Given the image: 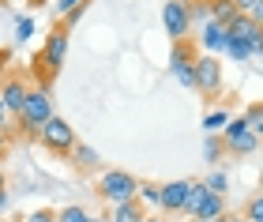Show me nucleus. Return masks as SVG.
<instances>
[{
  "mask_svg": "<svg viewBox=\"0 0 263 222\" xmlns=\"http://www.w3.org/2000/svg\"><path fill=\"white\" fill-rule=\"evenodd\" d=\"M233 4H237V11H248V8L256 4V0H233Z\"/></svg>",
  "mask_w": 263,
  "mask_h": 222,
  "instance_id": "obj_32",
  "label": "nucleus"
},
{
  "mask_svg": "<svg viewBox=\"0 0 263 222\" xmlns=\"http://www.w3.org/2000/svg\"><path fill=\"white\" fill-rule=\"evenodd\" d=\"M226 121H230V113H226V109H214V113H207V121H203L207 136H218L222 128H226Z\"/></svg>",
  "mask_w": 263,
  "mask_h": 222,
  "instance_id": "obj_21",
  "label": "nucleus"
},
{
  "mask_svg": "<svg viewBox=\"0 0 263 222\" xmlns=\"http://www.w3.org/2000/svg\"><path fill=\"white\" fill-rule=\"evenodd\" d=\"M192 72H196V90H199L203 98H214V95L222 90V61H218L214 53L196 57Z\"/></svg>",
  "mask_w": 263,
  "mask_h": 222,
  "instance_id": "obj_6",
  "label": "nucleus"
},
{
  "mask_svg": "<svg viewBox=\"0 0 263 222\" xmlns=\"http://www.w3.org/2000/svg\"><path fill=\"white\" fill-rule=\"evenodd\" d=\"M203 151H207V158H211V162H218V158L226 155V143H222V136H207V147H203Z\"/></svg>",
  "mask_w": 263,
  "mask_h": 222,
  "instance_id": "obj_23",
  "label": "nucleus"
},
{
  "mask_svg": "<svg viewBox=\"0 0 263 222\" xmlns=\"http://www.w3.org/2000/svg\"><path fill=\"white\" fill-rule=\"evenodd\" d=\"M27 95H30V83H27L23 76H4V83H0V102H4V109H8L11 117L23 113Z\"/></svg>",
  "mask_w": 263,
  "mask_h": 222,
  "instance_id": "obj_8",
  "label": "nucleus"
},
{
  "mask_svg": "<svg viewBox=\"0 0 263 222\" xmlns=\"http://www.w3.org/2000/svg\"><path fill=\"white\" fill-rule=\"evenodd\" d=\"M0 189H4V170H0Z\"/></svg>",
  "mask_w": 263,
  "mask_h": 222,
  "instance_id": "obj_38",
  "label": "nucleus"
},
{
  "mask_svg": "<svg viewBox=\"0 0 263 222\" xmlns=\"http://www.w3.org/2000/svg\"><path fill=\"white\" fill-rule=\"evenodd\" d=\"M64 57H68V30L57 27V30H49V38H45V45H42V61L49 64V72L57 76V68L64 64Z\"/></svg>",
  "mask_w": 263,
  "mask_h": 222,
  "instance_id": "obj_9",
  "label": "nucleus"
},
{
  "mask_svg": "<svg viewBox=\"0 0 263 222\" xmlns=\"http://www.w3.org/2000/svg\"><path fill=\"white\" fill-rule=\"evenodd\" d=\"M34 4H42V0H34Z\"/></svg>",
  "mask_w": 263,
  "mask_h": 222,
  "instance_id": "obj_41",
  "label": "nucleus"
},
{
  "mask_svg": "<svg viewBox=\"0 0 263 222\" xmlns=\"http://www.w3.org/2000/svg\"><path fill=\"white\" fill-rule=\"evenodd\" d=\"M87 222H105V218H94V215H90V218H87Z\"/></svg>",
  "mask_w": 263,
  "mask_h": 222,
  "instance_id": "obj_37",
  "label": "nucleus"
},
{
  "mask_svg": "<svg viewBox=\"0 0 263 222\" xmlns=\"http://www.w3.org/2000/svg\"><path fill=\"white\" fill-rule=\"evenodd\" d=\"M226 222H245L241 215H226Z\"/></svg>",
  "mask_w": 263,
  "mask_h": 222,
  "instance_id": "obj_35",
  "label": "nucleus"
},
{
  "mask_svg": "<svg viewBox=\"0 0 263 222\" xmlns=\"http://www.w3.org/2000/svg\"><path fill=\"white\" fill-rule=\"evenodd\" d=\"M245 222H263V192H256L252 200L245 203V211H241Z\"/></svg>",
  "mask_w": 263,
  "mask_h": 222,
  "instance_id": "obj_19",
  "label": "nucleus"
},
{
  "mask_svg": "<svg viewBox=\"0 0 263 222\" xmlns=\"http://www.w3.org/2000/svg\"><path fill=\"white\" fill-rule=\"evenodd\" d=\"M79 4H83V0H57V15L64 19L68 11H71V8H79Z\"/></svg>",
  "mask_w": 263,
  "mask_h": 222,
  "instance_id": "obj_29",
  "label": "nucleus"
},
{
  "mask_svg": "<svg viewBox=\"0 0 263 222\" xmlns=\"http://www.w3.org/2000/svg\"><path fill=\"white\" fill-rule=\"evenodd\" d=\"M30 34H34V19H30V15H23V19L15 23V38H19V42H27Z\"/></svg>",
  "mask_w": 263,
  "mask_h": 222,
  "instance_id": "obj_25",
  "label": "nucleus"
},
{
  "mask_svg": "<svg viewBox=\"0 0 263 222\" xmlns=\"http://www.w3.org/2000/svg\"><path fill=\"white\" fill-rule=\"evenodd\" d=\"M8 117H11V113L4 109V102H0V128H8Z\"/></svg>",
  "mask_w": 263,
  "mask_h": 222,
  "instance_id": "obj_33",
  "label": "nucleus"
},
{
  "mask_svg": "<svg viewBox=\"0 0 263 222\" xmlns=\"http://www.w3.org/2000/svg\"><path fill=\"white\" fill-rule=\"evenodd\" d=\"M147 218V211H143L139 200H128V203H117L113 215H105V222H143Z\"/></svg>",
  "mask_w": 263,
  "mask_h": 222,
  "instance_id": "obj_13",
  "label": "nucleus"
},
{
  "mask_svg": "<svg viewBox=\"0 0 263 222\" xmlns=\"http://www.w3.org/2000/svg\"><path fill=\"white\" fill-rule=\"evenodd\" d=\"M222 53L230 57V61H237V64L252 61V53H248V45H245V42H237V38H226V45H222Z\"/></svg>",
  "mask_w": 263,
  "mask_h": 222,
  "instance_id": "obj_17",
  "label": "nucleus"
},
{
  "mask_svg": "<svg viewBox=\"0 0 263 222\" xmlns=\"http://www.w3.org/2000/svg\"><path fill=\"white\" fill-rule=\"evenodd\" d=\"M139 203H158V184H143L139 181Z\"/></svg>",
  "mask_w": 263,
  "mask_h": 222,
  "instance_id": "obj_26",
  "label": "nucleus"
},
{
  "mask_svg": "<svg viewBox=\"0 0 263 222\" xmlns=\"http://www.w3.org/2000/svg\"><path fill=\"white\" fill-rule=\"evenodd\" d=\"M222 143H226V155H256V151H259V139L248 132V124L241 121V117L226 121V128H222Z\"/></svg>",
  "mask_w": 263,
  "mask_h": 222,
  "instance_id": "obj_7",
  "label": "nucleus"
},
{
  "mask_svg": "<svg viewBox=\"0 0 263 222\" xmlns=\"http://www.w3.org/2000/svg\"><path fill=\"white\" fill-rule=\"evenodd\" d=\"M27 222H57V211H34L27 215Z\"/></svg>",
  "mask_w": 263,
  "mask_h": 222,
  "instance_id": "obj_30",
  "label": "nucleus"
},
{
  "mask_svg": "<svg viewBox=\"0 0 263 222\" xmlns=\"http://www.w3.org/2000/svg\"><path fill=\"white\" fill-rule=\"evenodd\" d=\"M38 143L49 151V155H71L76 151V128H71L64 117H49V121L42 124V132H38Z\"/></svg>",
  "mask_w": 263,
  "mask_h": 222,
  "instance_id": "obj_3",
  "label": "nucleus"
},
{
  "mask_svg": "<svg viewBox=\"0 0 263 222\" xmlns=\"http://www.w3.org/2000/svg\"><path fill=\"white\" fill-rule=\"evenodd\" d=\"M203 189H207V192H214V196H226V189H230V177H226L222 170H214L211 177L203 181Z\"/></svg>",
  "mask_w": 263,
  "mask_h": 222,
  "instance_id": "obj_20",
  "label": "nucleus"
},
{
  "mask_svg": "<svg viewBox=\"0 0 263 222\" xmlns=\"http://www.w3.org/2000/svg\"><path fill=\"white\" fill-rule=\"evenodd\" d=\"M203 196H207V189H203V181H188V196H184V207H181V215L196 218L199 203H203Z\"/></svg>",
  "mask_w": 263,
  "mask_h": 222,
  "instance_id": "obj_15",
  "label": "nucleus"
},
{
  "mask_svg": "<svg viewBox=\"0 0 263 222\" xmlns=\"http://www.w3.org/2000/svg\"><path fill=\"white\" fill-rule=\"evenodd\" d=\"M98 196L109 207L128 203V200H139V177H132L128 170H105L98 177Z\"/></svg>",
  "mask_w": 263,
  "mask_h": 222,
  "instance_id": "obj_1",
  "label": "nucleus"
},
{
  "mask_svg": "<svg viewBox=\"0 0 263 222\" xmlns=\"http://www.w3.org/2000/svg\"><path fill=\"white\" fill-rule=\"evenodd\" d=\"M0 83H4V68H0Z\"/></svg>",
  "mask_w": 263,
  "mask_h": 222,
  "instance_id": "obj_40",
  "label": "nucleus"
},
{
  "mask_svg": "<svg viewBox=\"0 0 263 222\" xmlns=\"http://www.w3.org/2000/svg\"><path fill=\"white\" fill-rule=\"evenodd\" d=\"M53 117V98H49V87H30V95H27V106H23L19 113V128H23V136H34L38 139L42 132V124Z\"/></svg>",
  "mask_w": 263,
  "mask_h": 222,
  "instance_id": "obj_2",
  "label": "nucleus"
},
{
  "mask_svg": "<svg viewBox=\"0 0 263 222\" xmlns=\"http://www.w3.org/2000/svg\"><path fill=\"white\" fill-rule=\"evenodd\" d=\"M162 27L170 34V42L188 38V30H192V4L188 0H165L162 4Z\"/></svg>",
  "mask_w": 263,
  "mask_h": 222,
  "instance_id": "obj_5",
  "label": "nucleus"
},
{
  "mask_svg": "<svg viewBox=\"0 0 263 222\" xmlns=\"http://www.w3.org/2000/svg\"><path fill=\"white\" fill-rule=\"evenodd\" d=\"M76 162H79V170H94L98 166V155H94V147H87V143H76Z\"/></svg>",
  "mask_w": 263,
  "mask_h": 222,
  "instance_id": "obj_18",
  "label": "nucleus"
},
{
  "mask_svg": "<svg viewBox=\"0 0 263 222\" xmlns=\"http://www.w3.org/2000/svg\"><path fill=\"white\" fill-rule=\"evenodd\" d=\"M226 27H218V23H203V30H199V42H203V49L207 53H222V45H226Z\"/></svg>",
  "mask_w": 263,
  "mask_h": 222,
  "instance_id": "obj_12",
  "label": "nucleus"
},
{
  "mask_svg": "<svg viewBox=\"0 0 263 222\" xmlns=\"http://www.w3.org/2000/svg\"><path fill=\"white\" fill-rule=\"evenodd\" d=\"M218 218H226V196L207 192L203 203H199V211H196V222H218Z\"/></svg>",
  "mask_w": 263,
  "mask_h": 222,
  "instance_id": "obj_11",
  "label": "nucleus"
},
{
  "mask_svg": "<svg viewBox=\"0 0 263 222\" xmlns=\"http://www.w3.org/2000/svg\"><path fill=\"white\" fill-rule=\"evenodd\" d=\"M184 196H188V181H170V184H158V207H162V211H170V215H181Z\"/></svg>",
  "mask_w": 263,
  "mask_h": 222,
  "instance_id": "obj_10",
  "label": "nucleus"
},
{
  "mask_svg": "<svg viewBox=\"0 0 263 222\" xmlns=\"http://www.w3.org/2000/svg\"><path fill=\"white\" fill-rule=\"evenodd\" d=\"M245 15H248V19H252V23H259V27H263V0H256V4H252V8H248V11H245Z\"/></svg>",
  "mask_w": 263,
  "mask_h": 222,
  "instance_id": "obj_28",
  "label": "nucleus"
},
{
  "mask_svg": "<svg viewBox=\"0 0 263 222\" xmlns=\"http://www.w3.org/2000/svg\"><path fill=\"white\" fill-rule=\"evenodd\" d=\"M237 15H241V11H237L233 0H211V23H218V27H230Z\"/></svg>",
  "mask_w": 263,
  "mask_h": 222,
  "instance_id": "obj_14",
  "label": "nucleus"
},
{
  "mask_svg": "<svg viewBox=\"0 0 263 222\" xmlns=\"http://www.w3.org/2000/svg\"><path fill=\"white\" fill-rule=\"evenodd\" d=\"M90 218V211H83L79 203H71V207H64V211H57V222H87Z\"/></svg>",
  "mask_w": 263,
  "mask_h": 222,
  "instance_id": "obj_22",
  "label": "nucleus"
},
{
  "mask_svg": "<svg viewBox=\"0 0 263 222\" xmlns=\"http://www.w3.org/2000/svg\"><path fill=\"white\" fill-rule=\"evenodd\" d=\"M83 11H87V4H79V8H71V11H68V15L61 19V27H64V30H71V27H76V23L83 19Z\"/></svg>",
  "mask_w": 263,
  "mask_h": 222,
  "instance_id": "obj_27",
  "label": "nucleus"
},
{
  "mask_svg": "<svg viewBox=\"0 0 263 222\" xmlns=\"http://www.w3.org/2000/svg\"><path fill=\"white\" fill-rule=\"evenodd\" d=\"M196 45L188 42V38H181V42H173V49H170V72H173V79L181 87H188V90H196V72H192V64H196Z\"/></svg>",
  "mask_w": 263,
  "mask_h": 222,
  "instance_id": "obj_4",
  "label": "nucleus"
},
{
  "mask_svg": "<svg viewBox=\"0 0 263 222\" xmlns=\"http://www.w3.org/2000/svg\"><path fill=\"white\" fill-rule=\"evenodd\" d=\"M143 222H165V218H158V215H147V218H143Z\"/></svg>",
  "mask_w": 263,
  "mask_h": 222,
  "instance_id": "obj_36",
  "label": "nucleus"
},
{
  "mask_svg": "<svg viewBox=\"0 0 263 222\" xmlns=\"http://www.w3.org/2000/svg\"><path fill=\"white\" fill-rule=\"evenodd\" d=\"M8 143H11V136H8V128H0V158H4V151H8Z\"/></svg>",
  "mask_w": 263,
  "mask_h": 222,
  "instance_id": "obj_31",
  "label": "nucleus"
},
{
  "mask_svg": "<svg viewBox=\"0 0 263 222\" xmlns=\"http://www.w3.org/2000/svg\"><path fill=\"white\" fill-rule=\"evenodd\" d=\"M0 207H8V192L4 189H0Z\"/></svg>",
  "mask_w": 263,
  "mask_h": 222,
  "instance_id": "obj_34",
  "label": "nucleus"
},
{
  "mask_svg": "<svg viewBox=\"0 0 263 222\" xmlns=\"http://www.w3.org/2000/svg\"><path fill=\"white\" fill-rule=\"evenodd\" d=\"M0 222H4V218H0Z\"/></svg>",
  "mask_w": 263,
  "mask_h": 222,
  "instance_id": "obj_43",
  "label": "nucleus"
},
{
  "mask_svg": "<svg viewBox=\"0 0 263 222\" xmlns=\"http://www.w3.org/2000/svg\"><path fill=\"white\" fill-rule=\"evenodd\" d=\"M241 121L248 124V132H252L256 139H263V102H252V106L241 113Z\"/></svg>",
  "mask_w": 263,
  "mask_h": 222,
  "instance_id": "obj_16",
  "label": "nucleus"
},
{
  "mask_svg": "<svg viewBox=\"0 0 263 222\" xmlns=\"http://www.w3.org/2000/svg\"><path fill=\"white\" fill-rule=\"evenodd\" d=\"M259 192H263V173H259Z\"/></svg>",
  "mask_w": 263,
  "mask_h": 222,
  "instance_id": "obj_39",
  "label": "nucleus"
},
{
  "mask_svg": "<svg viewBox=\"0 0 263 222\" xmlns=\"http://www.w3.org/2000/svg\"><path fill=\"white\" fill-rule=\"evenodd\" d=\"M188 4H192V23H196V19L211 23V0H199V4H196V0H188Z\"/></svg>",
  "mask_w": 263,
  "mask_h": 222,
  "instance_id": "obj_24",
  "label": "nucleus"
},
{
  "mask_svg": "<svg viewBox=\"0 0 263 222\" xmlns=\"http://www.w3.org/2000/svg\"><path fill=\"white\" fill-rule=\"evenodd\" d=\"M83 4H90V0H83Z\"/></svg>",
  "mask_w": 263,
  "mask_h": 222,
  "instance_id": "obj_42",
  "label": "nucleus"
}]
</instances>
